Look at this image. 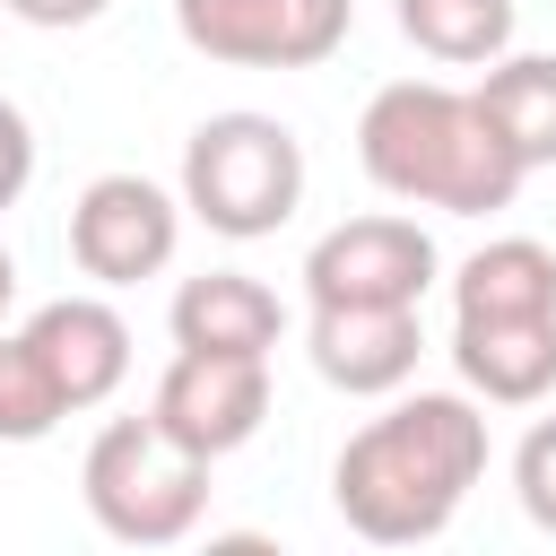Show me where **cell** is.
<instances>
[{
	"instance_id": "obj_1",
	"label": "cell",
	"mask_w": 556,
	"mask_h": 556,
	"mask_svg": "<svg viewBox=\"0 0 556 556\" xmlns=\"http://www.w3.org/2000/svg\"><path fill=\"white\" fill-rule=\"evenodd\" d=\"M478 469H486V417L460 391H417V400H391L374 426L348 434L330 495H339V521L356 539L417 547V539L452 530Z\"/></svg>"
},
{
	"instance_id": "obj_2",
	"label": "cell",
	"mask_w": 556,
	"mask_h": 556,
	"mask_svg": "<svg viewBox=\"0 0 556 556\" xmlns=\"http://www.w3.org/2000/svg\"><path fill=\"white\" fill-rule=\"evenodd\" d=\"M356 156L391 200H417V208H443V217H495L530 182V165L495 139L478 96L443 87V78L374 87V104L356 122Z\"/></svg>"
},
{
	"instance_id": "obj_3",
	"label": "cell",
	"mask_w": 556,
	"mask_h": 556,
	"mask_svg": "<svg viewBox=\"0 0 556 556\" xmlns=\"http://www.w3.org/2000/svg\"><path fill=\"white\" fill-rule=\"evenodd\" d=\"M304 200V139L278 113H208L182 139V208L226 235V243H261L295 217Z\"/></svg>"
},
{
	"instance_id": "obj_4",
	"label": "cell",
	"mask_w": 556,
	"mask_h": 556,
	"mask_svg": "<svg viewBox=\"0 0 556 556\" xmlns=\"http://www.w3.org/2000/svg\"><path fill=\"white\" fill-rule=\"evenodd\" d=\"M78 495H87V513H96L104 539H122V547H174L208 513V460L182 452L156 417H113L87 443V460H78Z\"/></svg>"
},
{
	"instance_id": "obj_5",
	"label": "cell",
	"mask_w": 556,
	"mask_h": 556,
	"mask_svg": "<svg viewBox=\"0 0 556 556\" xmlns=\"http://www.w3.org/2000/svg\"><path fill=\"white\" fill-rule=\"evenodd\" d=\"M191 52L235 70H313L348 43L356 0H174Z\"/></svg>"
},
{
	"instance_id": "obj_6",
	"label": "cell",
	"mask_w": 556,
	"mask_h": 556,
	"mask_svg": "<svg viewBox=\"0 0 556 556\" xmlns=\"http://www.w3.org/2000/svg\"><path fill=\"white\" fill-rule=\"evenodd\" d=\"M148 417L200 452V460H226L261 434L269 417V356H226V348H174V365L156 374V400Z\"/></svg>"
},
{
	"instance_id": "obj_7",
	"label": "cell",
	"mask_w": 556,
	"mask_h": 556,
	"mask_svg": "<svg viewBox=\"0 0 556 556\" xmlns=\"http://www.w3.org/2000/svg\"><path fill=\"white\" fill-rule=\"evenodd\" d=\"M182 243V200L148 174H96L70 208V261L96 287H139L174 261Z\"/></svg>"
},
{
	"instance_id": "obj_8",
	"label": "cell",
	"mask_w": 556,
	"mask_h": 556,
	"mask_svg": "<svg viewBox=\"0 0 556 556\" xmlns=\"http://www.w3.org/2000/svg\"><path fill=\"white\" fill-rule=\"evenodd\" d=\"M434 235L417 226V217H391V208H374V217H348V226H330L313 252H304V295L313 304H417L426 287H434Z\"/></svg>"
},
{
	"instance_id": "obj_9",
	"label": "cell",
	"mask_w": 556,
	"mask_h": 556,
	"mask_svg": "<svg viewBox=\"0 0 556 556\" xmlns=\"http://www.w3.org/2000/svg\"><path fill=\"white\" fill-rule=\"evenodd\" d=\"M304 356L330 391L348 400H382L417 374L426 356V330H417V304H313V330H304Z\"/></svg>"
},
{
	"instance_id": "obj_10",
	"label": "cell",
	"mask_w": 556,
	"mask_h": 556,
	"mask_svg": "<svg viewBox=\"0 0 556 556\" xmlns=\"http://www.w3.org/2000/svg\"><path fill=\"white\" fill-rule=\"evenodd\" d=\"M26 348L35 365L52 374L61 408H104L130 374V321L104 304V295H52L35 321H26Z\"/></svg>"
},
{
	"instance_id": "obj_11",
	"label": "cell",
	"mask_w": 556,
	"mask_h": 556,
	"mask_svg": "<svg viewBox=\"0 0 556 556\" xmlns=\"http://www.w3.org/2000/svg\"><path fill=\"white\" fill-rule=\"evenodd\" d=\"M452 365L478 400L530 408L556 391V313H495V321H452Z\"/></svg>"
},
{
	"instance_id": "obj_12",
	"label": "cell",
	"mask_w": 556,
	"mask_h": 556,
	"mask_svg": "<svg viewBox=\"0 0 556 556\" xmlns=\"http://www.w3.org/2000/svg\"><path fill=\"white\" fill-rule=\"evenodd\" d=\"M174 348H226V356H269L287 313L278 295L252 278V269H208V278H182L174 287Z\"/></svg>"
},
{
	"instance_id": "obj_13",
	"label": "cell",
	"mask_w": 556,
	"mask_h": 556,
	"mask_svg": "<svg viewBox=\"0 0 556 556\" xmlns=\"http://www.w3.org/2000/svg\"><path fill=\"white\" fill-rule=\"evenodd\" d=\"M469 96H478V113L495 122V139L530 174L556 165V52H495Z\"/></svg>"
},
{
	"instance_id": "obj_14",
	"label": "cell",
	"mask_w": 556,
	"mask_h": 556,
	"mask_svg": "<svg viewBox=\"0 0 556 556\" xmlns=\"http://www.w3.org/2000/svg\"><path fill=\"white\" fill-rule=\"evenodd\" d=\"M495 313H556V252L530 235H495L460 261L452 278V321H495Z\"/></svg>"
},
{
	"instance_id": "obj_15",
	"label": "cell",
	"mask_w": 556,
	"mask_h": 556,
	"mask_svg": "<svg viewBox=\"0 0 556 556\" xmlns=\"http://www.w3.org/2000/svg\"><path fill=\"white\" fill-rule=\"evenodd\" d=\"M400 35L426 61L478 70V61L513 52V0H400Z\"/></svg>"
},
{
	"instance_id": "obj_16",
	"label": "cell",
	"mask_w": 556,
	"mask_h": 556,
	"mask_svg": "<svg viewBox=\"0 0 556 556\" xmlns=\"http://www.w3.org/2000/svg\"><path fill=\"white\" fill-rule=\"evenodd\" d=\"M61 417H70V408H61L52 374L35 365L26 330H0V443H43Z\"/></svg>"
},
{
	"instance_id": "obj_17",
	"label": "cell",
	"mask_w": 556,
	"mask_h": 556,
	"mask_svg": "<svg viewBox=\"0 0 556 556\" xmlns=\"http://www.w3.org/2000/svg\"><path fill=\"white\" fill-rule=\"evenodd\" d=\"M513 495H521V513L556 539V417H539V426L521 434V452H513Z\"/></svg>"
},
{
	"instance_id": "obj_18",
	"label": "cell",
	"mask_w": 556,
	"mask_h": 556,
	"mask_svg": "<svg viewBox=\"0 0 556 556\" xmlns=\"http://www.w3.org/2000/svg\"><path fill=\"white\" fill-rule=\"evenodd\" d=\"M26 182H35V130H26V113L0 96V208H17Z\"/></svg>"
},
{
	"instance_id": "obj_19",
	"label": "cell",
	"mask_w": 556,
	"mask_h": 556,
	"mask_svg": "<svg viewBox=\"0 0 556 556\" xmlns=\"http://www.w3.org/2000/svg\"><path fill=\"white\" fill-rule=\"evenodd\" d=\"M9 17H26V26H96L113 0H0Z\"/></svg>"
},
{
	"instance_id": "obj_20",
	"label": "cell",
	"mask_w": 556,
	"mask_h": 556,
	"mask_svg": "<svg viewBox=\"0 0 556 556\" xmlns=\"http://www.w3.org/2000/svg\"><path fill=\"white\" fill-rule=\"evenodd\" d=\"M17 304V261H9V243H0V313Z\"/></svg>"
}]
</instances>
